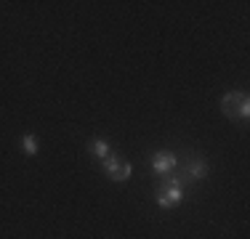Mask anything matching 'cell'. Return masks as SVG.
I'll use <instances>...</instances> for the list:
<instances>
[{
    "instance_id": "cell-8",
    "label": "cell",
    "mask_w": 250,
    "mask_h": 239,
    "mask_svg": "<svg viewBox=\"0 0 250 239\" xmlns=\"http://www.w3.org/2000/svg\"><path fill=\"white\" fill-rule=\"evenodd\" d=\"M101 167H104L106 176H112V173H115L117 167H120V157H117V154H109L106 159H101Z\"/></svg>"
},
{
    "instance_id": "cell-5",
    "label": "cell",
    "mask_w": 250,
    "mask_h": 239,
    "mask_svg": "<svg viewBox=\"0 0 250 239\" xmlns=\"http://www.w3.org/2000/svg\"><path fill=\"white\" fill-rule=\"evenodd\" d=\"M88 152H91L93 157H99V159H106L109 154H115V152H112V143H109V141H104V139L91 141V149H88Z\"/></svg>"
},
{
    "instance_id": "cell-2",
    "label": "cell",
    "mask_w": 250,
    "mask_h": 239,
    "mask_svg": "<svg viewBox=\"0 0 250 239\" xmlns=\"http://www.w3.org/2000/svg\"><path fill=\"white\" fill-rule=\"evenodd\" d=\"M184 176L189 178V181H202V178L210 173V165H208L205 157H197V154H189V159L181 165Z\"/></svg>"
},
{
    "instance_id": "cell-4",
    "label": "cell",
    "mask_w": 250,
    "mask_h": 239,
    "mask_svg": "<svg viewBox=\"0 0 250 239\" xmlns=\"http://www.w3.org/2000/svg\"><path fill=\"white\" fill-rule=\"evenodd\" d=\"M240 99H242V91H231L221 99V112L226 120H237V115H240Z\"/></svg>"
},
{
    "instance_id": "cell-9",
    "label": "cell",
    "mask_w": 250,
    "mask_h": 239,
    "mask_svg": "<svg viewBox=\"0 0 250 239\" xmlns=\"http://www.w3.org/2000/svg\"><path fill=\"white\" fill-rule=\"evenodd\" d=\"M250 117V99H248V93H242V99H240V115H237V120H248Z\"/></svg>"
},
{
    "instance_id": "cell-1",
    "label": "cell",
    "mask_w": 250,
    "mask_h": 239,
    "mask_svg": "<svg viewBox=\"0 0 250 239\" xmlns=\"http://www.w3.org/2000/svg\"><path fill=\"white\" fill-rule=\"evenodd\" d=\"M184 199V189H181V176H170L165 178L163 183L154 191V202H157L163 210H173V207L181 205Z\"/></svg>"
},
{
    "instance_id": "cell-7",
    "label": "cell",
    "mask_w": 250,
    "mask_h": 239,
    "mask_svg": "<svg viewBox=\"0 0 250 239\" xmlns=\"http://www.w3.org/2000/svg\"><path fill=\"white\" fill-rule=\"evenodd\" d=\"M130 176H133V165H130V162H120V167H117V170L112 173L109 178H112L115 183H123V181H128Z\"/></svg>"
},
{
    "instance_id": "cell-6",
    "label": "cell",
    "mask_w": 250,
    "mask_h": 239,
    "mask_svg": "<svg viewBox=\"0 0 250 239\" xmlns=\"http://www.w3.org/2000/svg\"><path fill=\"white\" fill-rule=\"evenodd\" d=\"M38 139H35V133H24L21 136V152L27 154V157H35V154H38Z\"/></svg>"
},
{
    "instance_id": "cell-3",
    "label": "cell",
    "mask_w": 250,
    "mask_h": 239,
    "mask_svg": "<svg viewBox=\"0 0 250 239\" xmlns=\"http://www.w3.org/2000/svg\"><path fill=\"white\" fill-rule=\"evenodd\" d=\"M178 167V157L173 152H154L152 157V170L160 173V176H165V173H173Z\"/></svg>"
}]
</instances>
